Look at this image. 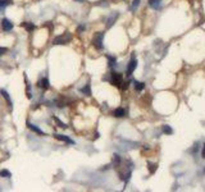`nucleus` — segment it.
Here are the masks:
<instances>
[{
    "mask_svg": "<svg viewBox=\"0 0 205 192\" xmlns=\"http://www.w3.org/2000/svg\"><path fill=\"white\" fill-rule=\"evenodd\" d=\"M71 38H72V36L69 35V32H65L64 35H62V36H58L54 38L53 44L54 45H64V44H67L68 41H71Z\"/></svg>",
    "mask_w": 205,
    "mask_h": 192,
    "instance_id": "1",
    "label": "nucleus"
},
{
    "mask_svg": "<svg viewBox=\"0 0 205 192\" xmlns=\"http://www.w3.org/2000/svg\"><path fill=\"white\" fill-rule=\"evenodd\" d=\"M103 38H104V34H103V32H97V34L95 35L94 40H92L94 46L96 49H99V50H101V49L104 48V46H103Z\"/></svg>",
    "mask_w": 205,
    "mask_h": 192,
    "instance_id": "2",
    "label": "nucleus"
},
{
    "mask_svg": "<svg viewBox=\"0 0 205 192\" xmlns=\"http://www.w3.org/2000/svg\"><path fill=\"white\" fill-rule=\"evenodd\" d=\"M136 67H137V60H136L135 56H132V59L130 60L128 67H127V76H132V73L135 72Z\"/></svg>",
    "mask_w": 205,
    "mask_h": 192,
    "instance_id": "3",
    "label": "nucleus"
},
{
    "mask_svg": "<svg viewBox=\"0 0 205 192\" xmlns=\"http://www.w3.org/2000/svg\"><path fill=\"white\" fill-rule=\"evenodd\" d=\"M112 83H113L114 86H117V87L121 86V83H122V75L116 73V72L112 73Z\"/></svg>",
    "mask_w": 205,
    "mask_h": 192,
    "instance_id": "4",
    "label": "nucleus"
},
{
    "mask_svg": "<svg viewBox=\"0 0 205 192\" xmlns=\"http://www.w3.org/2000/svg\"><path fill=\"white\" fill-rule=\"evenodd\" d=\"M1 26H3V30H4V31H12L13 30V23L7 18H4L1 21Z\"/></svg>",
    "mask_w": 205,
    "mask_h": 192,
    "instance_id": "5",
    "label": "nucleus"
},
{
    "mask_svg": "<svg viewBox=\"0 0 205 192\" xmlns=\"http://www.w3.org/2000/svg\"><path fill=\"white\" fill-rule=\"evenodd\" d=\"M54 137H55L56 140H59V141L67 142V144H71V145H75V141H73V140H71L68 136H64V134H54Z\"/></svg>",
    "mask_w": 205,
    "mask_h": 192,
    "instance_id": "6",
    "label": "nucleus"
},
{
    "mask_svg": "<svg viewBox=\"0 0 205 192\" xmlns=\"http://www.w3.org/2000/svg\"><path fill=\"white\" fill-rule=\"evenodd\" d=\"M27 127H28V128H30V130H32V131H34V132H36V133H39V134H40V136H44V132H42V131H41V130H40V128H39V127H36V126H35V124H32V123H30V122H27Z\"/></svg>",
    "mask_w": 205,
    "mask_h": 192,
    "instance_id": "7",
    "label": "nucleus"
},
{
    "mask_svg": "<svg viewBox=\"0 0 205 192\" xmlns=\"http://www.w3.org/2000/svg\"><path fill=\"white\" fill-rule=\"evenodd\" d=\"M113 115L114 117H117V118H122V117H124L126 115V110L123 108H117L116 110H114Z\"/></svg>",
    "mask_w": 205,
    "mask_h": 192,
    "instance_id": "8",
    "label": "nucleus"
},
{
    "mask_svg": "<svg viewBox=\"0 0 205 192\" xmlns=\"http://www.w3.org/2000/svg\"><path fill=\"white\" fill-rule=\"evenodd\" d=\"M160 4H162V0H149V5L154 9H159Z\"/></svg>",
    "mask_w": 205,
    "mask_h": 192,
    "instance_id": "9",
    "label": "nucleus"
},
{
    "mask_svg": "<svg viewBox=\"0 0 205 192\" xmlns=\"http://www.w3.org/2000/svg\"><path fill=\"white\" fill-rule=\"evenodd\" d=\"M118 18V13H114L113 15H110V17L108 18V23H106V26L108 27H112L114 24V22H116V19Z\"/></svg>",
    "mask_w": 205,
    "mask_h": 192,
    "instance_id": "10",
    "label": "nucleus"
},
{
    "mask_svg": "<svg viewBox=\"0 0 205 192\" xmlns=\"http://www.w3.org/2000/svg\"><path fill=\"white\" fill-rule=\"evenodd\" d=\"M1 95L4 96V99L5 100H8V104H9V106L12 108V105H13V103H12V100H10V96H9V94H8L5 90H1Z\"/></svg>",
    "mask_w": 205,
    "mask_h": 192,
    "instance_id": "11",
    "label": "nucleus"
},
{
    "mask_svg": "<svg viewBox=\"0 0 205 192\" xmlns=\"http://www.w3.org/2000/svg\"><path fill=\"white\" fill-rule=\"evenodd\" d=\"M39 85H40L41 87H42L44 90H48V89H49V79H48V78H42V79L40 81Z\"/></svg>",
    "mask_w": 205,
    "mask_h": 192,
    "instance_id": "12",
    "label": "nucleus"
},
{
    "mask_svg": "<svg viewBox=\"0 0 205 192\" xmlns=\"http://www.w3.org/2000/svg\"><path fill=\"white\" fill-rule=\"evenodd\" d=\"M135 89H136V91H142V90L145 89V83L144 82L135 81Z\"/></svg>",
    "mask_w": 205,
    "mask_h": 192,
    "instance_id": "13",
    "label": "nucleus"
},
{
    "mask_svg": "<svg viewBox=\"0 0 205 192\" xmlns=\"http://www.w3.org/2000/svg\"><path fill=\"white\" fill-rule=\"evenodd\" d=\"M0 177L1 178H10L12 177V173L9 171H7V169H3V171H0Z\"/></svg>",
    "mask_w": 205,
    "mask_h": 192,
    "instance_id": "14",
    "label": "nucleus"
},
{
    "mask_svg": "<svg viewBox=\"0 0 205 192\" xmlns=\"http://www.w3.org/2000/svg\"><path fill=\"white\" fill-rule=\"evenodd\" d=\"M23 27L26 30H28V31H34L35 30V24H32L31 22H24L23 23Z\"/></svg>",
    "mask_w": 205,
    "mask_h": 192,
    "instance_id": "15",
    "label": "nucleus"
},
{
    "mask_svg": "<svg viewBox=\"0 0 205 192\" xmlns=\"http://www.w3.org/2000/svg\"><path fill=\"white\" fill-rule=\"evenodd\" d=\"M163 132L167 133V134H172L173 133V130H172L169 126H163Z\"/></svg>",
    "mask_w": 205,
    "mask_h": 192,
    "instance_id": "16",
    "label": "nucleus"
},
{
    "mask_svg": "<svg viewBox=\"0 0 205 192\" xmlns=\"http://www.w3.org/2000/svg\"><path fill=\"white\" fill-rule=\"evenodd\" d=\"M10 4H12V0H0V8H4Z\"/></svg>",
    "mask_w": 205,
    "mask_h": 192,
    "instance_id": "17",
    "label": "nucleus"
},
{
    "mask_svg": "<svg viewBox=\"0 0 205 192\" xmlns=\"http://www.w3.org/2000/svg\"><path fill=\"white\" fill-rule=\"evenodd\" d=\"M147 165H149V171H150V173H151V174H153V173H154L155 171H157V164H151V163H149V164H147Z\"/></svg>",
    "mask_w": 205,
    "mask_h": 192,
    "instance_id": "18",
    "label": "nucleus"
},
{
    "mask_svg": "<svg viewBox=\"0 0 205 192\" xmlns=\"http://www.w3.org/2000/svg\"><path fill=\"white\" fill-rule=\"evenodd\" d=\"M140 1H141V0H133V1H132V7H131V9H132V10H136V8H137L138 5H140Z\"/></svg>",
    "mask_w": 205,
    "mask_h": 192,
    "instance_id": "19",
    "label": "nucleus"
},
{
    "mask_svg": "<svg viewBox=\"0 0 205 192\" xmlns=\"http://www.w3.org/2000/svg\"><path fill=\"white\" fill-rule=\"evenodd\" d=\"M54 120H55V122H56V123H58V124H59V127H62V128H65V127H67V126H65V124H64V123H63V122H60V119H58V118H56V117H54Z\"/></svg>",
    "mask_w": 205,
    "mask_h": 192,
    "instance_id": "20",
    "label": "nucleus"
},
{
    "mask_svg": "<svg viewBox=\"0 0 205 192\" xmlns=\"http://www.w3.org/2000/svg\"><path fill=\"white\" fill-rule=\"evenodd\" d=\"M108 60H109V65H110V67H113V65L116 64V58H113V56H108Z\"/></svg>",
    "mask_w": 205,
    "mask_h": 192,
    "instance_id": "21",
    "label": "nucleus"
},
{
    "mask_svg": "<svg viewBox=\"0 0 205 192\" xmlns=\"http://www.w3.org/2000/svg\"><path fill=\"white\" fill-rule=\"evenodd\" d=\"M82 92H85L86 95H91V91H90V86H89V85H86V87H85V89H82Z\"/></svg>",
    "mask_w": 205,
    "mask_h": 192,
    "instance_id": "22",
    "label": "nucleus"
},
{
    "mask_svg": "<svg viewBox=\"0 0 205 192\" xmlns=\"http://www.w3.org/2000/svg\"><path fill=\"white\" fill-rule=\"evenodd\" d=\"M8 51V49L7 48H0V55H4L5 53Z\"/></svg>",
    "mask_w": 205,
    "mask_h": 192,
    "instance_id": "23",
    "label": "nucleus"
},
{
    "mask_svg": "<svg viewBox=\"0 0 205 192\" xmlns=\"http://www.w3.org/2000/svg\"><path fill=\"white\" fill-rule=\"evenodd\" d=\"M201 156H203V159H205V144H204V147H203V151H201Z\"/></svg>",
    "mask_w": 205,
    "mask_h": 192,
    "instance_id": "24",
    "label": "nucleus"
},
{
    "mask_svg": "<svg viewBox=\"0 0 205 192\" xmlns=\"http://www.w3.org/2000/svg\"><path fill=\"white\" fill-rule=\"evenodd\" d=\"M83 30H85V26H80V27H78V31H83Z\"/></svg>",
    "mask_w": 205,
    "mask_h": 192,
    "instance_id": "25",
    "label": "nucleus"
},
{
    "mask_svg": "<svg viewBox=\"0 0 205 192\" xmlns=\"http://www.w3.org/2000/svg\"><path fill=\"white\" fill-rule=\"evenodd\" d=\"M76 1H82V0H76Z\"/></svg>",
    "mask_w": 205,
    "mask_h": 192,
    "instance_id": "26",
    "label": "nucleus"
}]
</instances>
